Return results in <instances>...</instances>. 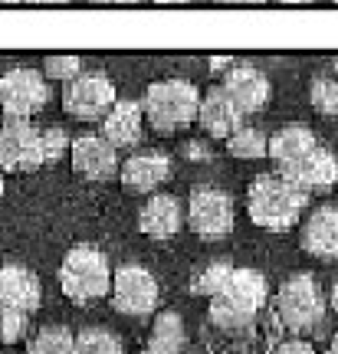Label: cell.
<instances>
[{"mask_svg":"<svg viewBox=\"0 0 338 354\" xmlns=\"http://www.w3.org/2000/svg\"><path fill=\"white\" fill-rule=\"evenodd\" d=\"M309 203V194L292 187L289 180L279 174H260L247 190V210L256 227L283 233V230L296 227L302 207Z\"/></svg>","mask_w":338,"mask_h":354,"instance_id":"6da1fadb","label":"cell"},{"mask_svg":"<svg viewBox=\"0 0 338 354\" xmlns=\"http://www.w3.org/2000/svg\"><path fill=\"white\" fill-rule=\"evenodd\" d=\"M145 118L154 131L171 135L177 128L197 122L201 112V92L194 82L188 79H161V82H151L145 88V99H141Z\"/></svg>","mask_w":338,"mask_h":354,"instance_id":"7a4b0ae2","label":"cell"},{"mask_svg":"<svg viewBox=\"0 0 338 354\" xmlns=\"http://www.w3.org/2000/svg\"><path fill=\"white\" fill-rule=\"evenodd\" d=\"M60 289L69 302L86 305L112 292V269L102 250L79 243L63 256L60 266Z\"/></svg>","mask_w":338,"mask_h":354,"instance_id":"3957f363","label":"cell"},{"mask_svg":"<svg viewBox=\"0 0 338 354\" xmlns=\"http://www.w3.org/2000/svg\"><path fill=\"white\" fill-rule=\"evenodd\" d=\"M276 312H279V322L289 331H296V335H309V331L322 328V322H326V302L319 295L315 279L309 272L289 276L279 286V292H276Z\"/></svg>","mask_w":338,"mask_h":354,"instance_id":"277c9868","label":"cell"},{"mask_svg":"<svg viewBox=\"0 0 338 354\" xmlns=\"http://www.w3.org/2000/svg\"><path fill=\"white\" fill-rule=\"evenodd\" d=\"M50 99V82L37 69H10L0 76V109L7 122H30Z\"/></svg>","mask_w":338,"mask_h":354,"instance_id":"5b68a950","label":"cell"},{"mask_svg":"<svg viewBox=\"0 0 338 354\" xmlns=\"http://www.w3.org/2000/svg\"><path fill=\"white\" fill-rule=\"evenodd\" d=\"M115 86L102 73H82L63 88V109L79 122H105V115L115 109Z\"/></svg>","mask_w":338,"mask_h":354,"instance_id":"8992f818","label":"cell"},{"mask_svg":"<svg viewBox=\"0 0 338 354\" xmlns=\"http://www.w3.org/2000/svg\"><path fill=\"white\" fill-rule=\"evenodd\" d=\"M112 305L122 315L145 318L158 308V282L145 266L125 263L112 276Z\"/></svg>","mask_w":338,"mask_h":354,"instance_id":"52a82bcc","label":"cell"},{"mask_svg":"<svg viewBox=\"0 0 338 354\" xmlns=\"http://www.w3.org/2000/svg\"><path fill=\"white\" fill-rule=\"evenodd\" d=\"M188 223L201 240H224L233 230V201L217 187H197L188 203Z\"/></svg>","mask_w":338,"mask_h":354,"instance_id":"ba28073f","label":"cell"},{"mask_svg":"<svg viewBox=\"0 0 338 354\" xmlns=\"http://www.w3.org/2000/svg\"><path fill=\"white\" fill-rule=\"evenodd\" d=\"M43 158V131L30 122H3L0 125V171H37Z\"/></svg>","mask_w":338,"mask_h":354,"instance_id":"9c48e42d","label":"cell"},{"mask_svg":"<svg viewBox=\"0 0 338 354\" xmlns=\"http://www.w3.org/2000/svg\"><path fill=\"white\" fill-rule=\"evenodd\" d=\"M279 177L289 180L292 187H299L302 194L328 190V187H335V180H338V161L332 151L315 148V151H309L305 158H299V161L279 167Z\"/></svg>","mask_w":338,"mask_h":354,"instance_id":"30bf717a","label":"cell"},{"mask_svg":"<svg viewBox=\"0 0 338 354\" xmlns=\"http://www.w3.org/2000/svg\"><path fill=\"white\" fill-rule=\"evenodd\" d=\"M230 102L237 105L243 115H253L260 112L269 95H273V88H269V79L256 69V66H230L224 73V82H220Z\"/></svg>","mask_w":338,"mask_h":354,"instance_id":"8fae6325","label":"cell"},{"mask_svg":"<svg viewBox=\"0 0 338 354\" xmlns=\"http://www.w3.org/2000/svg\"><path fill=\"white\" fill-rule=\"evenodd\" d=\"M43 302V286H39L37 272H30L26 266H0V308L10 312H37Z\"/></svg>","mask_w":338,"mask_h":354,"instance_id":"7c38bea8","label":"cell"},{"mask_svg":"<svg viewBox=\"0 0 338 354\" xmlns=\"http://www.w3.org/2000/svg\"><path fill=\"white\" fill-rule=\"evenodd\" d=\"M171 174H175V165L164 151H138L122 165L118 180L132 194H151L154 187H161L164 180H171Z\"/></svg>","mask_w":338,"mask_h":354,"instance_id":"4fadbf2b","label":"cell"},{"mask_svg":"<svg viewBox=\"0 0 338 354\" xmlns=\"http://www.w3.org/2000/svg\"><path fill=\"white\" fill-rule=\"evenodd\" d=\"M69 158H73L75 174L89 177V180H105L118 167V151L102 135H79L69 148Z\"/></svg>","mask_w":338,"mask_h":354,"instance_id":"5bb4252c","label":"cell"},{"mask_svg":"<svg viewBox=\"0 0 338 354\" xmlns=\"http://www.w3.org/2000/svg\"><path fill=\"white\" fill-rule=\"evenodd\" d=\"M302 250L319 259H338V210L335 207H315L299 233Z\"/></svg>","mask_w":338,"mask_h":354,"instance_id":"9a60e30c","label":"cell"},{"mask_svg":"<svg viewBox=\"0 0 338 354\" xmlns=\"http://www.w3.org/2000/svg\"><path fill=\"white\" fill-rule=\"evenodd\" d=\"M197 122L201 128L211 135V138H230L233 131H240V122H243V112H240L237 105L230 102L220 86H213L211 92H204L201 95V112H197Z\"/></svg>","mask_w":338,"mask_h":354,"instance_id":"2e32d148","label":"cell"},{"mask_svg":"<svg viewBox=\"0 0 338 354\" xmlns=\"http://www.w3.org/2000/svg\"><path fill=\"white\" fill-rule=\"evenodd\" d=\"M184 223V207L177 197L171 194H154L145 207H141V214H138V230L151 236V240H168V236H175L177 230Z\"/></svg>","mask_w":338,"mask_h":354,"instance_id":"e0dca14e","label":"cell"},{"mask_svg":"<svg viewBox=\"0 0 338 354\" xmlns=\"http://www.w3.org/2000/svg\"><path fill=\"white\" fill-rule=\"evenodd\" d=\"M141 125H145L141 102L118 99L115 109L105 115V122H102V138L109 141L115 151H118V148H132V145L141 141Z\"/></svg>","mask_w":338,"mask_h":354,"instance_id":"ac0fdd59","label":"cell"},{"mask_svg":"<svg viewBox=\"0 0 338 354\" xmlns=\"http://www.w3.org/2000/svg\"><path fill=\"white\" fill-rule=\"evenodd\" d=\"M224 295L226 302L240 305L243 312H253V315H260V308L266 305V295H269V289H266V279L256 272V269H233V276H230V282L224 286Z\"/></svg>","mask_w":338,"mask_h":354,"instance_id":"d6986e66","label":"cell"},{"mask_svg":"<svg viewBox=\"0 0 338 354\" xmlns=\"http://www.w3.org/2000/svg\"><path fill=\"white\" fill-rule=\"evenodd\" d=\"M315 148H319V141H315L312 128H305V125H283L273 138H269V158H273L279 167L299 161V158H305V154L315 151Z\"/></svg>","mask_w":338,"mask_h":354,"instance_id":"ffe728a7","label":"cell"},{"mask_svg":"<svg viewBox=\"0 0 338 354\" xmlns=\"http://www.w3.org/2000/svg\"><path fill=\"white\" fill-rule=\"evenodd\" d=\"M184 344H188L184 318L177 312H161L154 318V328H151L141 354H184Z\"/></svg>","mask_w":338,"mask_h":354,"instance_id":"44dd1931","label":"cell"},{"mask_svg":"<svg viewBox=\"0 0 338 354\" xmlns=\"http://www.w3.org/2000/svg\"><path fill=\"white\" fill-rule=\"evenodd\" d=\"M207 315H211L213 325L220 331H226V335H247V331L256 325V315H253V312H243L240 305L226 302L224 295H213Z\"/></svg>","mask_w":338,"mask_h":354,"instance_id":"7402d4cb","label":"cell"},{"mask_svg":"<svg viewBox=\"0 0 338 354\" xmlns=\"http://www.w3.org/2000/svg\"><path fill=\"white\" fill-rule=\"evenodd\" d=\"M73 342L75 335L63 325H46L39 328L30 344H26V354H73Z\"/></svg>","mask_w":338,"mask_h":354,"instance_id":"603a6c76","label":"cell"},{"mask_svg":"<svg viewBox=\"0 0 338 354\" xmlns=\"http://www.w3.org/2000/svg\"><path fill=\"white\" fill-rule=\"evenodd\" d=\"M226 151L233 158H243V161H253V158H266L269 154V138H266L260 128H240L226 138Z\"/></svg>","mask_w":338,"mask_h":354,"instance_id":"cb8c5ba5","label":"cell"},{"mask_svg":"<svg viewBox=\"0 0 338 354\" xmlns=\"http://www.w3.org/2000/svg\"><path fill=\"white\" fill-rule=\"evenodd\" d=\"M73 354H122V342L109 328H82L73 342Z\"/></svg>","mask_w":338,"mask_h":354,"instance_id":"d4e9b609","label":"cell"},{"mask_svg":"<svg viewBox=\"0 0 338 354\" xmlns=\"http://www.w3.org/2000/svg\"><path fill=\"white\" fill-rule=\"evenodd\" d=\"M233 269H237V266H230L226 259H220V263H211L207 269H201V272L194 276V282H190V292H194V295H207V299L220 295V292H224V286L230 282V276H233Z\"/></svg>","mask_w":338,"mask_h":354,"instance_id":"484cf974","label":"cell"},{"mask_svg":"<svg viewBox=\"0 0 338 354\" xmlns=\"http://www.w3.org/2000/svg\"><path fill=\"white\" fill-rule=\"evenodd\" d=\"M309 99H312V109L319 115H338V82L328 76L312 79Z\"/></svg>","mask_w":338,"mask_h":354,"instance_id":"4316f807","label":"cell"},{"mask_svg":"<svg viewBox=\"0 0 338 354\" xmlns=\"http://www.w3.org/2000/svg\"><path fill=\"white\" fill-rule=\"evenodd\" d=\"M43 76L69 86L73 79L82 76V63H79V56H60V53H53V56L43 59Z\"/></svg>","mask_w":338,"mask_h":354,"instance_id":"83f0119b","label":"cell"},{"mask_svg":"<svg viewBox=\"0 0 338 354\" xmlns=\"http://www.w3.org/2000/svg\"><path fill=\"white\" fill-rule=\"evenodd\" d=\"M69 148H73V141H69L63 128H43V158H46V165L60 161V154H66Z\"/></svg>","mask_w":338,"mask_h":354,"instance_id":"f1b7e54d","label":"cell"},{"mask_svg":"<svg viewBox=\"0 0 338 354\" xmlns=\"http://www.w3.org/2000/svg\"><path fill=\"white\" fill-rule=\"evenodd\" d=\"M26 318L24 312H10V308H3V325H0V342H20L26 331Z\"/></svg>","mask_w":338,"mask_h":354,"instance_id":"f546056e","label":"cell"},{"mask_svg":"<svg viewBox=\"0 0 338 354\" xmlns=\"http://www.w3.org/2000/svg\"><path fill=\"white\" fill-rule=\"evenodd\" d=\"M269 354H315V348L309 342H299V338H292V342H283L276 351Z\"/></svg>","mask_w":338,"mask_h":354,"instance_id":"4dcf8cb0","label":"cell"},{"mask_svg":"<svg viewBox=\"0 0 338 354\" xmlns=\"http://www.w3.org/2000/svg\"><path fill=\"white\" fill-rule=\"evenodd\" d=\"M181 151L188 154V158H194V161H204V158H207V148H204L201 141H188V145H184Z\"/></svg>","mask_w":338,"mask_h":354,"instance_id":"1f68e13d","label":"cell"},{"mask_svg":"<svg viewBox=\"0 0 338 354\" xmlns=\"http://www.w3.org/2000/svg\"><path fill=\"white\" fill-rule=\"evenodd\" d=\"M332 308H335V312H338V279H335V282H332Z\"/></svg>","mask_w":338,"mask_h":354,"instance_id":"d6a6232c","label":"cell"},{"mask_svg":"<svg viewBox=\"0 0 338 354\" xmlns=\"http://www.w3.org/2000/svg\"><path fill=\"white\" fill-rule=\"evenodd\" d=\"M328 354H338V331L332 335V344H328Z\"/></svg>","mask_w":338,"mask_h":354,"instance_id":"836d02e7","label":"cell"},{"mask_svg":"<svg viewBox=\"0 0 338 354\" xmlns=\"http://www.w3.org/2000/svg\"><path fill=\"white\" fill-rule=\"evenodd\" d=\"M3 187H7V180H3V171H0V194H3Z\"/></svg>","mask_w":338,"mask_h":354,"instance_id":"e575fe53","label":"cell"},{"mask_svg":"<svg viewBox=\"0 0 338 354\" xmlns=\"http://www.w3.org/2000/svg\"><path fill=\"white\" fill-rule=\"evenodd\" d=\"M332 69H335V82H338V59H335V66H332Z\"/></svg>","mask_w":338,"mask_h":354,"instance_id":"d590c367","label":"cell"},{"mask_svg":"<svg viewBox=\"0 0 338 354\" xmlns=\"http://www.w3.org/2000/svg\"><path fill=\"white\" fill-rule=\"evenodd\" d=\"M0 325H3V308H0Z\"/></svg>","mask_w":338,"mask_h":354,"instance_id":"8d00e7d4","label":"cell"},{"mask_svg":"<svg viewBox=\"0 0 338 354\" xmlns=\"http://www.w3.org/2000/svg\"><path fill=\"white\" fill-rule=\"evenodd\" d=\"M190 354H204V351H190Z\"/></svg>","mask_w":338,"mask_h":354,"instance_id":"74e56055","label":"cell"},{"mask_svg":"<svg viewBox=\"0 0 338 354\" xmlns=\"http://www.w3.org/2000/svg\"><path fill=\"white\" fill-rule=\"evenodd\" d=\"M0 112H3V109H0Z\"/></svg>","mask_w":338,"mask_h":354,"instance_id":"f35d334b","label":"cell"},{"mask_svg":"<svg viewBox=\"0 0 338 354\" xmlns=\"http://www.w3.org/2000/svg\"><path fill=\"white\" fill-rule=\"evenodd\" d=\"M0 354H3V351H0Z\"/></svg>","mask_w":338,"mask_h":354,"instance_id":"ab89813d","label":"cell"},{"mask_svg":"<svg viewBox=\"0 0 338 354\" xmlns=\"http://www.w3.org/2000/svg\"><path fill=\"white\" fill-rule=\"evenodd\" d=\"M326 354H328V351H326Z\"/></svg>","mask_w":338,"mask_h":354,"instance_id":"60d3db41","label":"cell"}]
</instances>
